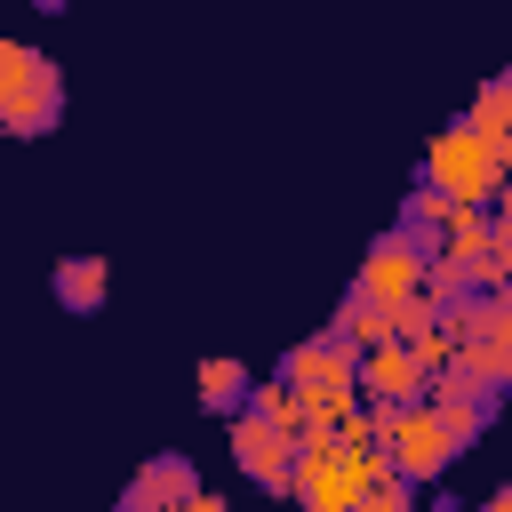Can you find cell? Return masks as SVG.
Returning <instances> with one entry per match:
<instances>
[{
  "label": "cell",
  "instance_id": "2",
  "mask_svg": "<svg viewBox=\"0 0 512 512\" xmlns=\"http://www.w3.org/2000/svg\"><path fill=\"white\" fill-rule=\"evenodd\" d=\"M512 184V168L496 160V144L480 136V128H440L432 144H424V192H440L448 208H488L496 192Z\"/></svg>",
  "mask_w": 512,
  "mask_h": 512
},
{
  "label": "cell",
  "instance_id": "4",
  "mask_svg": "<svg viewBox=\"0 0 512 512\" xmlns=\"http://www.w3.org/2000/svg\"><path fill=\"white\" fill-rule=\"evenodd\" d=\"M432 256H440V240L432 232H408V224H392V232H376L368 240V256H360V296L368 304H408V296H424V272H432Z\"/></svg>",
  "mask_w": 512,
  "mask_h": 512
},
{
  "label": "cell",
  "instance_id": "9",
  "mask_svg": "<svg viewBox=\"0 0 512 512\" xmlns=\"http://www.w3.org/2000/svg\"><path fill=\"white\" fill-rule=\"evenodd\" d=\"M128 496H136V504H160V512H184V504L200 496V480H192L184 456H160V464H144V472L128 480Z\"/></svg>",
  "mask_w": 512,
  "mask_h": 512
},
{
  "label": "cell",
  "instance_id": "15",
  "mask_svg": "<svg viewBox=\"0 0 512 512\" xmlns=\"http://www.w3.org/2000/svg\"><path fill=\"white\" fill-rule=\"evenodd\" d=\"M352 512H416V488H408V480H392V472H384V480H376V488H368V496H360V504H352Z\"/></svg>",
  "mask_w": 512,
  "mask_h": 512
},
{
  "label": "cell",
  "instance_id": "13",
  "mask_svg": "<svg viewBox=\"0 0 512 512\" xmlns=\"http://www.w3.org/2000/svg\"><path fill=\"white\" fill-rule=\"evenodd\" d=\"M440 256L464 264V280H472V264L488 256V208H448V224H440Z\"/></svg>",
  "mask_w": 512,
  "mask_h": 512
},
{
  "label": "cell",
  "instance_id": "8",
  "mask_svg": "<svg viewBox=\"0 0 512 512\" xmlns=\"http://www.w3.org/2000/svg\"><path fill=\"white\" fill-rule=\"evenodd\" d=\"M360 392H368L376 408H416V400L432 392V376L416 368L408 344H376V352H360Z\"/></svg>",
  "mask_w": 512,
  "mask_h": 512
},
{
  "label": "cell",
  "instance_id": "10",
  "mask_svg": "<svg viewBox=\"0 0 512 512\" xmlns=\"http://www.w3.org/2000/svg\"><path fill=\"white\" fill-rule=\"evenodd\" d=\"M328 336H336V344H344V352H376V344H392V312H384V304H368V296H360V288H352V296H344V312H336V328H328Z\"/></svg>",
  "mask_w": 512,
  "mask_h": 512
},
{
  "label": "cell",
  "instance_id": "11",
  "mask_svg": "<svg viewBox=\"0 0 512 512\" xmlns=\"http://www.w3.org/2000/svg\"><path fill=\"white\" fill-rule=\"evenodd\" d=\"M48 288H56V304H72V312H96V304H104V288H112V272H104V256H64Z\"/></svg>",
  "mask_w": 512,
  "mask_h": 512
},
{
  "label": "cell",
  "instance_id": "16",
  "mask_svg": "<svg viewBox=\"0 0 512 512\" xmlns=\"http://www.w3.org/2000/svg\"><path fill=\"white\" fill-rule=\"evenodd\" d=\"M488 256H504V264H512V184L488 200Z\"/></svg>",
  "mask_w": 512,
  "mask_h": 512
},
{
  "label": "cell",
  "instance_id": "12",
  "mask_svg": "<svg viewBox=\"0 0 512 512\" xmlns=\"http://www.w3.org/2000/svg\"><path fill=\"white\" fill-rule=\"evenodd\" d=\"M192 384H200V400H208V408H224V416H240V408H248V392H256V376H248L232 352L200 360V376H192Z\"/></svg>",
  "mask_w": 512,
  "mask_h": 512
},
{
  "label": "cell",
  "instance_id": "17",
  "mask_svg": "<svg viewBox=\"0 0 512 512\" xmlns=\"http://www.w3.org/2000/svg\"><path fill=\"white\" fill-rule=\"evenodd\" d=\"M184 512H232V504H224V496H208V488H200V496H192V504H184Z\"/></svg>",
  "mask_w": 512,
  "mask_h": 512
},
{
  "label": "cell",
  "instance_id": "6",
  "mask_svg": "<svg viewBox=\"0 0 512 512\" xmlns=\"http://www.w3.org/2000/svg\"><path fill=\"white\" fill-rule=\"evenodd\" d=\"M424 408L440 416L448 448H472V440L488 432V416H496V392H488L480 376H464V368H440V376H432V392H424Z\"/></svg>",
  "mask_w": 512,
  "mask_h": 512
},
{
  "label": "cell",
  "instance_id": "5",
  "mask_svg": "<svg viewBox=\"0 0 512 512\" xmlns=\"http://www.w3.org/2000/svg\"><path fill=\"white\" fill-rule=\"evenodd\" d=\"M448 432H440V416L416 400V408H392V432H384V464H392V480H408V488H424V480H440L448 472Z\"/></svg>",
  "mask_w": 512,
  "mask_h": 512
},
{
  "label": "cell",
  "instance_id": "14",
  "mask_svg": "<svg viewBox=\"0 0 512 512\" xmlns=\"http://www.w3.org/2000/svg\"><path fill=\"white\" fill-rule=\"evenodd\" d=\"M408 352H416V368H424V376H440V368H456V336H448L440 320H432V328H424V336H416Z\"/></svg>",
  "mask_w": 512,
  "mask_h": 512
},
{
  "label": "cell",
  "instance_id": "3",
  "mask_svg": "<svg viewBox=\"0 0 512 512\" xmlns=\"http://www.w3.org/2000/svg\"><path fill=\"white\" fill-rule=\"evenodd\" d=\"M64 112V72L32 40H0V128L8 136H48Z\"/></svg>",
  "mask_w": 512,
  "mask_h": 512
},
{
  "label": "cell",
  "instance_id": "7",
  "mask_svg": "<svg viewBox=\"0 0 512 512\" xmlns=\"http://www.w3.org/2000/svg\"><path fill=\"white\" fill-rule=\"evenodd\" d=\"M232 464H240L256 488H280V496H288V472H296V440H288V432H272L264 416H248V408H240V416H232Z\"/></svg>",
  "mask_w": 512,
  "mask_h": 512
},
{
  "label": "cell",
  "instance_id": "1",
  "mask_svg": "<svg viewBox=\"0 0 512 512\" xmlns=\"http://www.w3.org/2000/svg\"><path fill=\"white\" fill-rule=\"evenodd\" d=\"M392 464H384V448L360 432V416L344 424V432H328V440H296V472H288V496L304 504V512H352L376 480H384Z\"/></svg>",
  "mask_w": 512,
  "mask_h": 512
}]
</instances>
